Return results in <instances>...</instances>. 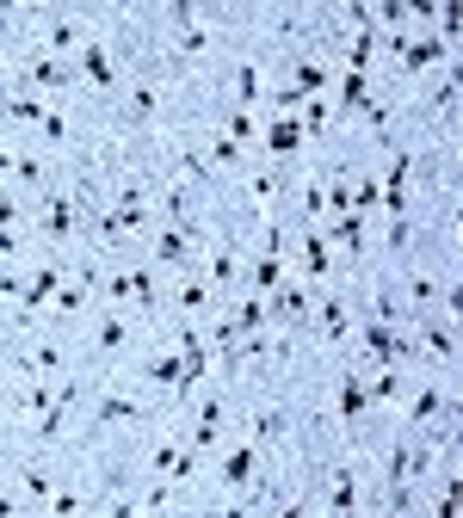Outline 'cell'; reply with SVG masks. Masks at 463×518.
Wrapping results in <instances>:
<instances>
[{"label":"cell","mask_w":463,"mask_h":518,"mask_svg":"<svg viewBox=\"0 0 463 518\" xmlns=\"http://www.w3.org/2000/svg\"><path fill=\"white\" fill-rule=\"evenodd\" d=\"M383 44L396 50V68H402V81H414V74H426L433 62H445V56H451V44H445V37H433V31H420V37L396 31V37H383Z\"/></svg>","instance_id":"obj_1"},{"label":"cell","mask_w":463,"mask_h":518,"mask_svg":"<svg viewBox=\"0 0 463 518\" xmlns=\"http://www.w3.org/2000/svg\"><path fill=\"white\" fill-rule=\"evenodd\" d=\"M68 62H75V74H87V81H93L99 93H118V87H124V74L112 68V44H105L99 31H87V44H81L75 56H68Z\"/></svg>","instance_id":"obj_2"},{"label":"cell","mask_w":463,"mask_h":518,"mask_svg":"<svg viewBox=\"0 0 463 518\" xmlns=\"http://www.w3.org/2000/svg\"><path fill=\"white\" fill-rule=\"evenodd\" d=\"M309 333H322V346H346V340H352L346 303H340L334 290H315V303H309Z\"/></svg>","instance_id":"obj_3"},{"label":"cell","mask_w":463,"mask_h":518,"mask_svg":"<svg viewBox=\"0 0 463 518\" xmlns=\"http://www.w3.org/2000/svg\"><path fill=\"white\" fill-rule=\"evenodd\" d=\"M365 364H346L340 370V438L359 444V420H365Z\"/></svg>","instance_id":"obj_4"},{"label":"cell","mask_w":463,"mask_h":518,"mask_svg":"<svg viewBox=\"0 0 463 518\" xmlns=\"http://www.w3.org/2000/svg\"><path fill=\"white\" fill-rule=\"evenodd\" d=\"M75 229H81L75 198H68L62 185H50V192H44V241L50 247H68V241H75Z\"/></svg>","instance_id":"obj_5"},{"label":"cell","mask_w":463,"mask_h":518,"mask_svg":"<svg viewBox=\"0 0 463 518\" xmlns=\"http://www.w3.org/2000/svg\"><path fill=\"white\" fill-rule=\"evenodd\" d=\"M99 284H105V272H99V266H81L75 278H68V284L56 290V327H68V321H75V315L93 303V296H99Z\"/></svg>","instance_id":"obj_6"},{"label":"cell","mask_w":463,"mask_h":518,"mask_svg":"<svg viewBox=\"0 0 463 518\" xmlns=\"http://www.w3.org/2000/svg\"><path fill=\"white\" fill-rule=\"evenodd\" d=\"M62 278H68L62 266H38V272L25 278V290H19V327H31V321H38V309H44V303H56Z\"/></svg>","instance_id":"obj_7"},{"label":"cell","mask_w":463,"mask_h":518,"mask_svg":"<svg viewBox=\"0 0 463 518\" xmlns=\"http://www.w3.org/2000/svg\"><path fill=\"white\" fill-rule=\"evenodd\" d=\"M309 290H328L334 284V247L322 229H303V272H297Z\"/></svg>","instance_id":"obj_8"},{"label":"cell","mask_w":463,"mask_h":518,"mask_svg":"<svg viewBox=\"0 0 463 518\" xmlns=\"http://www.w3.org/2000/svg\"><path fill=\"white\" fill-rule=\"evenodd\" d=\"M445 414H457V407H451V395H445V383H420V389L408 395V414H402V426L414 432V426H433V420H445Z\"/></svg>","instance_id":"obj_9"},{"label":"cell","mask_w":463,"mask_h":518,"mask_svg":"<svg viewBox=\"0 0 463 518\" xmlns=\"http://www.w3.org/2000/svg\"><path fill=\"white\" fill-rule=\"evenodd\" d=\"M365 229H371V222H365L359 210H346V216H334V222H328L322 235H328V247H340V253H346V266H365Z\"/></svg>","instance_id":"obj_10"},{"label":"cell","mask_w":463,"mask_h":518,"mask_svg":"<svg viewBox=\"0 0 463 518\" xmlns=\"http://www.w3.org/2000/svg\"><path fill=\"white\" fill-rule=\"evenodd\" d=\"M223 432H229V407H223L217 395H204V401H198V426H192V438H186V451H198V457L217 451Z\"/></svg>","instance_id":"obj_11"},{"label":"cell","mask_w":463,"mask_h":518,"mask_svg":"<svg viewBox=\"0 0 463 518\" xmlns=\"http://www.w3.org/2000/svg\"><path fill=\"white\" fill-rule=\"evenodd\" d=\"M254 475H260V444H235V451L217 463V488L223 494H241Z\"/></svg>","instance_id":"obj_12"},{"label":"cell","mask_w":463,"mask_h":518,"mask_svg":"<svg viewBox=\"0 0 463 518\" xmlns=\"http://www.w3.org/2000/svg\"><path fill=\"white\" fill-rule=\"evenodd\" d=\"M198 235H204L198 222H167V229L155 235V259H161V266H173V272H180L186 259H192V241H198Z\"/></svg>","instance_id":"obj_13"},{"label":"cell","mask_w":463,"mask_h":518,"mask_svg":"<svg viewBox=\"0 0 463 518\" xmlns=\"http://www.w3.org/2000/svg\"><path fill=\"white\" fill-rule=\"evenodd\" d=\"M149 414H142V407L130 401V395H99V407H93V432H112V426H142Z\"/></svg>","instance_id":"obj_14"},{"label":"cell","mask_w":463,"mask_h":518,"mask_svg":"<svg viewBox=\"0 0 463 518\" xmlns=\"http://www.w3.org/2000/svg\"><path fill=\"white\" fill-rule=\"evenodd\" d=\"M260 148L272 161H291L297 148H303V124L297 118H266V130H260Z\"/></svg>","instance_id":"obj_15"},{"label":"cell","mask_w":463,"mask_h":518,"mask_svg":"<svg viewBox=\"0 0 463 518\" xmlns=\"http://www.w3.org/2000/svg\"><path fill=\"white\" fill-rule=\"evenodd\" d=\"M328 475H334L328 518H352V512H359V463H340V469H328Z\"/></svg>","instance_id":"obj_16"},{"label":"cell","mask_w":463,"mask_h":518,"mask_svg":"<svg viewBox=\"0 0 463 518\" xmlns=\"http://www.w3.org/2000/svg\"><path fill=\"white\" fill-rule=\"evenodd\" d=\"M81 44H87V25H81V19H68V13H56V19H50V31H44V56H62V62H68Z\"/></svg>","instance_id":"obj_17"},{"label":"cell","mask_w":463,"mask_h":518,"mask_svg":"<svg viewBox=\"0 0 463 518\" xmlns=\"http://www.w3.org/2000/svg\"><path fill=\"white\" fill-rule=\"evenodd\" d=\"M136 229H149V204H112L99 216V235L105 241H124V235H136Z\"/></svg>","instance_id":"obj_18"},{"label":"cell","mask_w":463,"mask_h":518,"mask_svg":"<svg viewBox=\"0 0 463 518\" xmlns=\"http://www.w3.org/2000/svg\"><path fill=\"white\" fill-rule=\"evenodd\" d=\"M235 278H241V259H235V247H217V253H210V266H204V284H210V296L223 303V296L235 290Z\"/></svg>","instance_id":"obj_19"},{"label":"cell","mask_w":463,"mask_h":518,"mask_svg":"<svg viewBox=\"0 0 463 518\" xmlns=\"http://www.w3.org/2000/svg\"><path fill=\"white\" fill-rule=\"evenodd\" d=\"M173 25H180V31H173V44H180V56H192V62H198V56L210 50V31L192 19V7H186V0L173 7Z\"/></svg>","instance_id":"obj_20"},{"label":"cell","mask_w":463,"mask_h":518,"mask_svg":"<svg viewBox=\"0 0 463 518\" xmlns=\"http://www.w3.org/2000/svg\"><path fill=\"white\" fill-rule=\"evenodd\" d=\"M365 99H371V74H352V68H346V74H340V99H334L328 111H334L340 124H352V111H359Z\"/></svg>","instance_id":"obj_21"},{"label":"cell","mask_w":463,"mask_h":518,"mask_svg":"<svg viewBox=\"0 0 463 518\" xmlns=\"http://www.w3.org/2000/svg\"><path fill=\"white\" fill-rule=\"evenodd\" d=\"M284 278H291V272H284V259H278V253H260L254 272H247V296H260V303H266V296H272Z\"/></svg>","instance_id":"obj_22"},{"label":"cell","mask_w":463,"mask_h":518,"mask_svg":"<svg viewBox=\"0 0 463 518\" xmlns=\"http://www.w3.org/2000/svg\"><path fill=\"white\" fill-rule=\"evenodd\" d=\"M56 370H62V346H56V340L19 352V377H56Z\"/></svg>","instance_id":"obj_23"},{"label":"cell","mask_w":463,"mask_h":518,"mask_svg":"<svg viewBox=\"0 0 463 518\" xmlns=\"http://www.w3.org/2000/svg\"><path fill=\"white\" fill-rule=\"evenodd\" d=\"M402 290H408V303H414L408 315L420 321L426 309H433V303H439V290H445V284H439V278H426V272H402Z\"/></svg>","instance_id":"obj_24"},{"label":"cell","mask_w":463,"mask_h":518,"mask_svg":"<svg viewBox=\"0 0 463 518\" xmlns=\"http://www.w3.org/2000/svg\"><path fill=\"white\" fill-rule=\"evenodd\" d=\"M130 303L142 309V321L161 315V278L155 272H130Z\"/></svg>","instance_id":"obj_25"},{"label":"cell","mask_w":463,"mask_h":518,"mask_svg":"<svg viewBox=\"0 0 463 518\" xmlns=\"http://www.w3.org/2000/svg\"><path fill=\"white\" fill-rule=\"evenodd\" d=\"M260 93H266L260 62H235V111H254V105H260Z\"/></svg>","instance_id":"obj_26"},{"label":"cell","mask_w":463,"mask_h":518,"mask_svg":"<svg viewBox=\"0 0 463 518\" xmlns=\"http://www.w3.org/2000/svg\"><path fill=\"white\" fill-rule=\"evenodd\" d=\"M130 87V124H149L161 111V81H124Z\"/></svg>","instance_id":"obj_27"},{"label":"cell","mask_w":463,"mask_h":518,"mask_svg":"<svg viewBox=\"0 0 463 518\" xmlns=\"http://www.w3.org/2000/svg\"><path fill=\"white\" fill-rule=\"evenodd\" d=\"M142 377H149L155 389H167V395H173V389H180V377H186V370H180V352H155L149 364H142Z\"/></svg>","instance_id":"obj_28"},{"label":"cell","mask_w":463,"mask_h":518,"mask_svg":"<svg viewBox=\"0 0 463 518\" xmlns=\"http://www.w3.org/2000/svg\"><path fill=\"white\" fill-rule=\"evenodd\" d=\"M124 346H130V321H124V315H105L99 340H93V358H112V352H124Z\"/></svg>","instance_id":"obj_29"},{"label":"cell","mask_w":463,"mask_h":518,"mask_svg":"<svg viewBox=\"0 0 463 518\" xmlns=\"http://www.w3.org/2000/svg\"><path fill=\"white\" fill-rule=\"evenodd\" d=\"M173 155H180V173H186V185H217V167H210L204 155H198V148H173Z\"/></svg>","instance_id":"obj_30"},{"label":"cell","mask_w":463,"mask_h":518,"mask_svg":"<svg viewBox=\"0 0 463 518\" xmlns=\"http://www.w3.org/2000/svg\"><path fill=\"white\" fill-rule=\"evenodd\" d=\"M247 426H254V438H247V444H260V451H266L272 438H284V407H260Z\"/></svg>","instance_id":"obj_31"},{"label":"cell","mask_w":463,"mask_h":518,"mask_svg":"<svg viewBox=\"0 0 463 518\" xmlns=\"http://www.w3.org/2000/svg\"><path fill=\"white\" fill-rule=\"evenodd\" d=\"M383 204V185H377V173H359L352 179V210H359L365 222H371V210Z\"/></svg>","instance_id":"obj_32"},{"label":"cell","mask_w":463,"mask_h":518,"mask_svg":"<svg viewBox=\"0 0 463 518\" xmlns=\"http://www.w3.org/2000/svg\"><path fill=\"white\" fill-rule=\"evenodd\" d=\"M235 340H241V333H260L266 327V303H260V296H241V309H235Z\"/></svg>","instance_id":"obj_33"},{"label":"cell","mask_w":463,"mask_h":518,"mask_svg":"<svg viewBox=\"0 0 463 518\" xmlns=\"http://www.w3.org/2000/svg\"><path fill=\"white\" fill-rule=\"evenodd\" d=\"M7 118L13 124H38L44 118V99L38 93H7Z\"/></svg>","instance_id":"obj_34"},{"label":"cell","mask_w":463,"mask_h":518,"mask_svg":"<svg viewBox=\"0 0 463 518\" xmlns=\"http://www.w3.org/2000/svg\"><path fill=\"white\" fill-rule=\"evenodd\" d=\"M161 210H167V222H192V185H186V179H180V185H167Z\"/></svg>","instance_id":"obj_35"},{"label":"cell","mask_w":463,"mask_h":518,"mask_svg":"<svg viewBox=\"0 0 463 518\" xmlns=\"http://www.w3.org/2000/svg\"><path fill=\"white\" fill-rule=\"evenodd\" d=\"M457 506H463V469H451V475H445V488H439V506H433V518H457Z\"/></svg>","instance_id":"obj_36"},{"label":"cell","mask_w":463,"mask_h":518,"mask_svg":"<svg viewBox=\"0 0 463 518\" xmlns=\"http://www.w3.org/2000/svg\"><path fill=\"white\" fill-rule=\"evenodd\" d=\"M322 210H328V198H322V173H303V216H309V229L322 222Z\"/></svg>","instance_id":"obj_37"},{"label":"cell","mask_w":463,"mask_h":518,"mask_svg":"<svg viewBox=\"0 0 463 518\" xmlns=\"http://www.w3.org/2000/svg\"><path fill=\"white\" fill-rule=\"evenodd\" d=\"M25 494H31V500H50V494H56V475H50L44 463H25Z\"/></svg>","instance_id":"obj_38"},{"label":"cell","mask_w":463,"mask_h":518,"mask_svg":"<svg viewBox=\"0 0 463 518\" xmlns=\"http://www.w3.org/2000/svg\"><path fill=\"white\" fill-rule=\"evenodd\" d=\"M44 518H81V494H75V488H56V494L44 500Z\"/></svg>","instance_id":"obj_39"},{"label":"cell","mask_w":463,"mask_h":518,"mask_svg":"<svg viewBox=\"0 0 463 518\" xmlns=\"http://www.w3.org/2000/svg\"><path fill=\"white\" fill-rule=\"evenodd\" d=\"M180 451H186L180 438H161V444H155V457H149V469H155V475L167 481V475H173V463H180Z\"/></svg>","instance_id":"obj_40"},{"label":"cell","mask_w":463,"mask_h":518,"mask_svg":"<svg viewBox=\"0 0 463 518\" xmlns=\"http://www.w3.org/2000/svg\"><path fill=\"white\" fill-rule=\"evenodd\" d=\"M210 167H241V148L223 130H210Z\"/></svg>","instance_id":"obj_41"},{"label":"cell","mask_w":463,"mask_h":518,"mask_svg":"<svg viewBox=\"0 0 463 518\" xmlns=\"http://www.w3.org/2000/svg\"><path fill=\"white\" fill-rule=\"evenodd\" d=\"M38 136H44L50 148H68V118H62V111H44V118H38Z\"/></svg>","instance_id":"obj_42"},{"label":"cell","mask_w":463,"mask_h":518,"mask_svg":"<svg viewBox=\"0 0 463 518\" xmlns=\"http://www.w3.org/2000/svg\"><path fill=\"white\" fill-rule=\"evenodd\" d=\"M50 395H56V383H25V389H19V407H25V414H44Z\"/></svg>","instance_id":"obj_43"},{"label":"cell","mask_w":463,"mask_h":518,"mask_svg":"<svg viewBox=\"0 0 463 518\" xmlns=\"http://www.w3.org/2000/svg\"><path fill=\"white\" fill-rule=\"evenodd\" d=\"M204 303H210V284H204V278H186V284H180V309H186V315H198Z\"/></svg>","instance_id":"obj_44"},{"label":"cell","mask_w":463,"mask_h":518,"mask_svg":"<svg viewBox=\"0 0 463 518\" xmlns=\"http://www.w3.org/2000/svg\"><path fill=\"white\" fill-rule=\"evenodd\" d=\"M309 512H315V488H309V494H297L291 506H278L272 518H309Z\"/></svg>","instance_id":"obj_45"},{"label":"cell","mask_w":463,"mask_h":518,"mask_svg":"<svg viewBox=\"0 0 463 518\" xmlns=\"http://www.w3.org/2000/svg\"><path fill=\"white\" fill-rule=\"evenodd\" d=\"M13 222H19V198H7V192H0V235H7Z\"/></svg>","instance_id":"obj_46"},{"label":"cell","mask_w":463,"mask_h":518,"mask_svg":"<svg viewBox=\"0 0 463 518\" xmlns=\"http://www.w3.org/2000/svg\"><path fill=\"white\" fill-rule=\"evenodd\" d=\"M105 518H136V500H112V512Z\"/></svg>","instance_id":"obj_47"},{"label":"cell","mask_w":463,"mask_h":518,"mask_svg":"<svg viewBox=\"0 0 463 518\" xmlns=\"http://www.w3.org/2000/svg\"><path fill=\"white\" fill-rule=\"evenodd\" d=\"M13 253H19V235L7 229V235H0V259H13Z\"/></svg>","instance_id":"obj_48"},{"label":"cell","mask_w":463,"mask_h":518,"mask_svg":"<svg viewBox=\"0 0 463 518\" xmlns=\"http://www.w3.org/2000/svg\"><path fill=\"white\" fill-rule=\"evenodd\" d=\"M13 512H19V500H13V494H0V518H13Z\"/></svg>","instance_id":"obj_49"},{"label":"cell","mask_w":463,"mask_h":518,"mask_svg":"<svg viewBox=\"0 0 463 518\" xmlns=\"http://www.w3.org/2000/svg\"><path fill=\"white\" fill-rule=\"evenodd\" d=\"M352 518H383V512H377V506H365V512H352Z\"/></svg>","instance_id":"obj_50"},{"label":"cell","mask_w":463,"mask_h":518,"mask_svg":"<svg viewBox=\"0 0 463 518\" xmlns=\"http://www.w3.org/2000/svg\"><path fill=\"white\" fill-rule=\"evenodd\" d=\"M155 518H173V512H155Z\"/></svg>","instance_id":"obj_51"}]
</instances>
